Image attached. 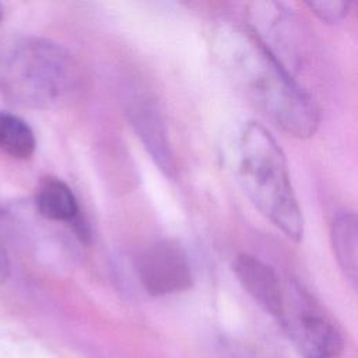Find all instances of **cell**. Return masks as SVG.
Instances as JSON below:
<instances>
[{
	"instance_id": "obj_1",
	"label": "cell",
	"mask_w": 358,
	"mask_h": 358,
	"mask_svg": "<svg viewBox=\"0 0 358 358\" xmlns=\"http://www.w3.org/2000/svg\"><path fill=\"white\" fill-rule=\"evenodd\" d=\"M214 52L235 85L274 126L296 138L316 133L320 113L312 96L249 29L221 25L214 34Z\"/></svg>"
},
{
	"instance_id": "obj_2",
	"label": "cell",
	"mask_w": 358,
	"mask_h": 358,
	"mask_svg": "<svg viewBox=\"0 0 358 358\" xmlns=\"http://www.w3.org/2000/svg\"><path fill=\"white\" fill-rule=\"evenodd\" d=\"M235 178L253 206L287 238L303 235V217L295 196L285 155L264 126L248 122L235 143Z\"/></svg>"
},
{
	"instance_id": "obj_3",
	"label": "cell",
	"mask_w": 358,
	"mask_h": 358,
	"mask_svg": "<svg viewBox=\"0 0 358 358\" xmlns=\"http://www.w3.org/2000/svg\"><path fill=\"white\" fill-rule=\"evenodd\" d=\"M77 78V66L67 50L45 39L18 43L0 66L1 88L17 102L36 108L63 101Z\"/></svg>"
},
{
	"instance_id": "obj_4",
	"label": "cell",
	"mask_w": 358,
	"mask_h": 358,
	"mask_svg": "<svg viewBox=\"0 0 358 358\" xmlns=\"http://www.w3.org/2000/svg\"><path fill=\"white\" fill-rule=\"evenodd\" d=\"M250 34L294 76L303 59V32L295 14L282 3L257 1L248 7Z\"/></svg>"
},
{
	"instance_id": "obj_5",
	"label": "cell",
	"mask_w": 358,
	"mask_h": 358,
	"mask_svg": "<svg viewBox=\"0 0 358 358\" xmlns=\"http://www.w3.org/2000/svg\"><path fill=\"white\" fill-rule=\"evenodd\" d=\"M137 275L144 291L152 296L183 292L193 284L187 252L175 239L150 243L137 259Z\"/></svg>"
},
{
	"instance_id": "obj_6",
	"label": "cell",
	"mask_w": 358,
	"mask_h": 358,
	"mask_svg": "<svg viewBox=\"0 0 358 358\" xmlns=\"http://www.w3.org/2000/svg\"><path fill=\"white\" fill-rule=\"evenodd\" d=\"M126 116L158 168L169 178L176 176V161L172 152L164 119L147 95L134 92L126 105Z\"/></svg>"
},
{
	"instance_id": "obj_7",
	"label": "cell",
	"mask_w": 358,
	"mask_h": 358,
	"mask_svg": "<svg viewBox=\"0 0 358 358\" xmlns=\"http://www.w3.org/2000/svg\"><path fill=\"white\" fill-rule=\"evenodd\" d=\"M232 270L243 289L271 316L284 317L285 292L277 273L256 256L242 253L234 259Z\"/></svg>"
},
{
	"instance_id": "obj_8",
	"label": "cell",
	"mask_w": 358,
	"mask_h": 358,
	"mask_svg": "<svg viewBox=\"0 0 358 358\" xmlns=\"http://www.w3.org/2000/svg\"><path fill=\"white\" fill-rule=\"evenodd\" d=\"M38 211L48 220L69 224L77 236L87 242L91 236L90 225L81 215L78 201L67 183L57 178L45 179L36 192Z\"/></svg>"
},
{
	"instance_id": "obj_9",
	"label": "cell",
	"mask_w": 358,
	"mask_h": 358,
	"mask_svg": "<svg viewBox=\"0 0 358 358\" xmlns=\"http://www.w3.org/2000/svg\"><path fill=\"white\" fill-rule=\"evenodd\" d=\"M299 301L302 303V312L298 315V323L302 337L315 358L337 357L343 351V338L336 326L324 315L308 303L301 288Z\"/></svg>"
},
{
	"instance_id": "obj_10",
	"label": "cell",
	"mask_w": 358,
	"mask_h": 358,
	"mask_svg": "<svg viewBox=\"0 0 358 358\" xmlns=\"http://www.w3.org/2000/svg\"><path fill=\"white\" fill-rule=\"evenodd\" d=\"M330 241L338 266L345 277L355 285L358 228L352 211H340L334 215L330 225Z\"/></svg>"
},
{
	"instance_id": "obj_11",
	"label": "cell",
	"mask_w": 358,
	"mask_h": 358,
	"mask_svg": "<svg viewBox=\"0 0 358 358\" xmlns=\"http://www.w3.org/2000/svg\"><path fill=\"white\" fill-rule=\"evenodd\" d=\"M32 129L21 117L0 112V150L14 158L27 159L35 151Z\"/></svg>"
},
{
	"instance_id": "obj_12",
	"label": "cell",
	"mask_w": 358,
	"mask_h": 358,
	"mask_svg": "<svg viewBox=\"0 0 358 358\" xmlns=\"http://www.w3.org/2000/svg\"><path fill=\"white\" fill-rule=\"evenodd\" d=\"M305 4L319 20L329 24H334L340 22L347 17L352 3L345 0H317L306 1Z\"/></svg>"
},
{
	"instance_id": "obj_13",
	"label": "cell",
	"mask_w": 358,
	"mask_h": 358,
	"mask_svg": "<svg viewBox=\"0 0 358 358\" xmlns=\"http://www.w3.org/2000/svg\"><path fill=\"white\" fill-rule=\"evenodd\" d=\"M8 271H10L8 256L4 248L0 245V284L6 281V278L8 277Z\"/></svg>"
},
{
	"instance_id": "obj_14",
	"label": "cell",
	"mask_w": 358,
	"mask_h": 358,
	"mask_svg": "<svg viewBox=\"0 0 358 358\" xmlns=\"http://www.w3.org/2000/svg\"><path fill=\"white\" fill-rule=\"evenodd\" d=\"M1 17H3V6L0 4V21H1Z\"/></svg>"
}]
</instances>
